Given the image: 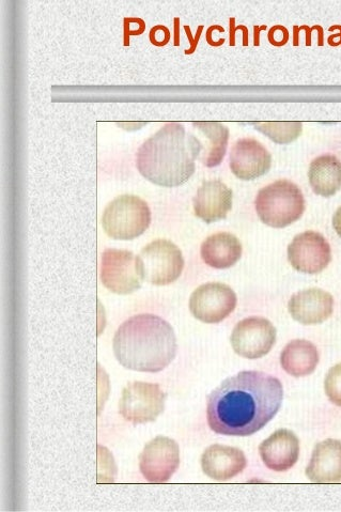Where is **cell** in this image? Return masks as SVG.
Returning a JSON list of instances; mask_svg holds the SVG:
<instances>
[{
  "label": "cell",
  "mask_w": 341,
  "mask_h": 512,
  "mask_svg": "<svg viewBox=\"0 0 341 512\" xmlns=\"http://www.w3.org/2000/svg\"><path fill=\"white\" fill-rule=\"evenodd\" d=\"M283 399L281 381L265 372L241 371L209 396L208 424L223 436H252L273 420Z\"/></svg>",
  "instance_id": "cell-1"
},
{
  "label": "cell",
  "mask_w": 341,
  "mask_h": 512,
  "mask_svg": "<svg viewBox=\"0 0 341 512\" xmlns=\"http://www.w3.org/2000/svg\"><path fill=\"white\" fill-rule=\"evenodd\" d=\"M201 150L203 145L196 136L186 132L181 123L170 122L138 149L136 166L153 184L176 188L194 175Z\"/></svg>",
  "instance_id": "cell-2"
},
{
  "label": "cell",
  "mask_w": 341,
  "mask_h": 512,
  "mask_svg": "<svg viewBox=\"0 0 341 512\" xmlns=\"http://www.w3.org/2000/svg\"><path fill=\"white\" fill-rule=\"evenodd\" d=\"M114 353L127 369L160 372L177 354V338L172 325L164 319L138 315L120 325L114 337Z\"/></svg>",
  "instance_id": "cell-3"
},
{
  "label": "cell",
  "mask_w": 341,
  "mask_h": 512,
  "mask_svg": "<svg viewBox=\"0 0 341 512\" xmlns=\"http://www.w3.org/2000/svg\"><path fill=\"white\" fill-rule=\"evenodd\" d=\"M255 206L262 223L273 228H285L301 219L305 199L297 184L278 180L258 192Z\"/></svg>",
  "instance_id": "cell-4"
},
{
  "label": "cell",
  "mask_w": 341,
  "mask_h": 512,
  "mask_svg": "<svg viewBox=\"0 0 341 512\" xmlns=\"http://www.w3.org/2000/svg\"><path fill=\"white\" fill-rule=\"evenodd\" d=\"M151 211L145 200L135 195H122L108 205L103 213L105 234L119 241H131L149 228Z\"/></svg>",
  "instance_id": "cell-5"
},
{
  "label": "cell",
  "mask_w": 341,
  "mask_h": 512,
  "mask_svg": "<svg viewBox=\"0 0 341 512\" xmlns=\"http://www.w3.org/2000/svg\"><path fill=\"white\" fill-rule=\"evenodd\" d=\"M145 281L155 286L173 284L182 274L184 258L179 247L165 239L155 240L138 255Z\"/></svg>",
  "instance_id": "cell-6"
},
{
  "label": "cell",
  "mask_w": 341,
  "mask_h": 512,
  "mask_svg": "<svg viewBox=\"0 0 341 512\" xmlns=\"http://www.w3.org/2000/svg\"><path fill=\"white\" fill-rule=\"evenodd\" d=\"M165 401L166 394L159 384L133 382L122 392L119 411L130 423L147 424L163 413Z\"/></svg>",
  "instance_id": "cell-7"
},
{
  "label": "cell",
  "mask_w": 341,
  "mask_h": 512,
  "mask_svg": "<svg viewBox=\"0 0 341 512\" xmlns=\"http://www.w3.org/2000/svg\"><path fill=\"white\" fill-rule=\"evenodd\" d=\"M101 281L108 290L123 296L137 291L144 281L138 256L107 248L102 254Z\"/></svg>",
  "instance_id": "cell-8"
},
{
  "label": "cell",
  "mask_w": 341,
  "mask_h": 512,
  "mask_svg": "<svg viewBox=\"0 0 341 512\" xmlns=\"http://www.w3.org/2000/svg\"><path fill=\"white\" fill-rule=\"evenodd\" d=\"M230 341L232 348L242 358L257 360L267 355L274 347L276 329L268 319L246 318L236 325Z\"/></svg>",
  "instance_id": "cell-9"
},
{
  "label": "cell",
  "mask_w": 341,
  "mask_h": 512,
  "mask_svg": "<svg viewBox=\"0 0 341 512\" xmlns=\"http://www.w3.org/2000/svg\"><path fill=\"white\" fill-rule=\"evenodd\" d=\"M237 306V294L229 286L221 283H208L198 287L190 299L193 316L205 323H220Z\"/></svg>",
  "instance_id": "cell-10"
},
{
  "label": "cell",
  "mask_w": 341,
  "mask_h": 512,
  "mask_svg": "<svg viewBox=\"0 0 341 512\" xmlns=\"http://www.w3.org/2000/svg\"><path fill=\"white\" fill-rule=\"evenodd\" d=\"M180 464L179 445L172 439L158 437L150 441L139 457V468L149 483H166Z\"/></svg>",
  "instance_id": "cell-11"
},
{
  "label": "cell",
  "mask_w": 341,
  "mask_h": 512,
  "mask_svg": "<svg viewBox=\"0 0 341 512\" xmlns=\"http://www.w3.org/2000/svg\"><path fill=\"white\" fill-rule=\"evenodd\" d=\"M288 259L293 269L304 274H318L331 262V246L318 232L305 231L289 244Z\"/></svg>",
  "instance_id": "cell-12"
},
{
  "label": "cell",
  "mask_w": 341,
  "mask_h": 512,
  "mask_svg": "<svg viewBox=\"0 0 341 512\" xmlns=\"http://www.w3.org/2000/svg\"><path fill=\"white\" fill-rule=\"evenodd\" d=\"M229 162L232 174L240 180L252 181L269 172L272 157L256 139L242 138L232 147Z\"/></svg>",
  "instance_id": "cell-13"
},
{
  "label": "cell",
  "mask_w": 341,
  "mask_h": 512,
  "mask_svg": "<svg viewBox=\"0 0 341 512\" xmlns=\"http://www.w3.org/2000/svg\"><path fill=\"white\" fill-rule=\"evenodd\" d=\"M288 308L294 320L304 325L319 324L332 316L334 299L329 292L312 288L293 294Z\"/></svg>",
  "instance_id": "cell-14"
},
{
  "label": "cell",
  "mask_w": 341,
  "mask_h": 512,
  "mask_svg": "<svg viewBox=\"0 0 341 512\" xmlns=\"http://www.w3.org/2000/svg\"><path fill=\"white\" fill-rule=\"evenodd\" d=\"M232 197V191L222 181H207L194 198V212L207 224L224 220L232 209Z\"/></svg>",
  "instance_id": "cell-15"
},
{
  "label": "cell",
  "mask_w": 341,
  "mask_h": 512,
  "mask_svg": "<svg viewBox=\"0 0 341 512\" xmlns=\"http://www.w3.org/2000/svg\"><path fill=\"white\" fill-rule=\"evenodd\" d=\"M259 453L267 468L275 472H286L297 463L300 455V442L296 434L281 429L263 441Z\"/></svg>",
  "instance_id": "cell-16"
},
{
  "label": "cell",
  "mask_w": 341,
  "mask_h": 512,
  "mask_svg": "<svg viewBox=\"0 0 341 512\" xmlns=\"http://www.w3.org/2000/svg\"><path fill=\"white\" fill-rule=\"evenodd\" d=\"M306 476L316 484L341 482V442L329 439L319 443L309 461Z\"/></svg>",
  "instance_id": "cell-17"
},
{
  "label": "cell",
  "mask_w": 341,
  "mask_h": 512,
  "mask_svg": "<svg viewBox=\"0 0 341 512\" xmlns=\"http://www.w3.org/2000/svg\"><path fill=\"white\" fill-rule=\"evenodd\" d=\"M247 460L236 447L215 444L206 449L201 457V467L207 476L215 480H228L246 468Z\"/></svg>",
  "instance_id": "cell-18"
},
{
  "label": "cell",
  "mask_w": 341,
  "mask_h": 512,
  "mask_svg": "<svg viewBox=\"0 0 341 512\" xmlns=\"http://www.w3.org/2000/svg\"><path fill=\"white\" fill-rule=\"evenodd\" d=\"M201 258L214 269L234 267L242 256V244L228 232H220L205 240L200 248Z\"/></svg>",
  "instance_id": "cell-19"
},
{
  "label": "cell",
  "mask_w": 341,
  "mask_h": 512,
  "mask_svg": "<svg viewBox=\"0 0 341 512\" xmlns=\"http://www.w3.org/2000/svg\"><path fill=\"white\" fill-rule=\"evenodd\" d=\"M319 363L316 346L308 340L296 339L284 348L281 364L290 376L301 378L313 374Z\"/></svg>",
  "instance_id": "cell-20"
},
{
  "label": "cell",
  "mask_w": 341,
  "mask_h": 512,
  "mask_svg": "<svg viewBox=\"0 0 341 512\" xmlns=\"http://www.w3.org/2000/svg\"><path fill=\"white\" fill-rule=\"evenodd\" d=\"M308 178L317 195L331 197L341 189V162L334 155H321L310 164Z\"/></svg>",
  "instance_id": "cell-21"
},
{
  "label": "cell",
  "mask_w": 341,
  "mask_h": 512,
  "mask_svg": "<svg viewBox=\"0 0 341 512\" xmlns=\"http://www.w3.org/2000/svg\"><path fill=\"white\" fill-rule=\"evenodd\" d=\"M193 127L203 133L210 142L204 164L209 167L219 166L227 151L229 130L220 122L200 121L194 122Z\"/></svg>",
  "instance_id": "cell-22"
},
{
  "label": "cell",
  "mask_w": 341,
  "mask_h": 512,
  "mask_svg": "<svg viewBox=\"0 0 341 512\" xmlns=\"http://www.w3.org/2000/svg\"><path fill=\"white\" fill-rule=\"evenodd\" d=\"M253 126L257 131L265 134L267 137L272 139V141L279 145H287L290 144L302 133V123L301 122H254Z\"/></svg>",
  "instance_id": "cell-23"
},
{
  "label": "cell",
  "mask_w": 341,
  "mask_h": 512,
  "mask_svg": "<svg viewBox=\"0 0 341 512\" xmlns=\"http://www.w3.org/2000/svg\"><path fill=\"white\" fill-rule=\"evenodd\" d=\"M324 389L331 402L341 407V363L332 367L328 372L324 381Z\"/></svg>",
  "instance_id": "cell-24"
},
{
  "label": "cell",
  "mask_w": 341,
  "mask_h": 512,
  "mask_svg": "<svg viewBox=\"0 0 341 512\" xmlns=\"http://www.w3.org/2000/svg\"><path fill=\"white\" fill-rule=\"evenodd\" d=\"M146 23L142 19H124V45L129 46L131 36H139L144 33Z\"/></svg>",
  "instance_id": "cell-25"
},
{
  "label": "cell",
  "mask_w": 341,
  "mask_h": 512,
  "mask_svg": "<svg viewBox=\"0 0 341 512\" xmlns=\"http://www.w3.org/2000/svg\"><path fill=\"white\" fill-rule=\"evenodd\" d=\"M150 41L157 46H164L170 40V31L162 25L155 26L150 31Z\"/></svg>",
  "instance_id": "cell-26"
},
{
  "label": "cell",
  "mask_w": 341,
  "mask_h": 512,
  "mask_svg": "<svg viewBox=\"0 0 341 512\" xmlns=\"http://www.w3.org/2000/svg\"><path fill=\"white\" fill-rule=\"evenodd\" d=\"M203 29H204V26H199V28L197 30L196 38H192L190 27L189 26H185L186 33H188V37H189L190 43H191V49L189 51H186L185 52L186 54L194 53V51L196 50V46L198 44L200 35H201V33H203Z\"/></svg>",
  "instance_id": "cell-27"
},
{
  "label": "cell",
  "mask_w": 341,
  "mask_h": 512,
  "mask_svg": "<svg viewBox=\"0 0 341 512\" xmlns=\"http://www.w3.org/2000/svg\"><path fill=\"white\" fill-rule=\"evenodd\" d=\"M333 225L337 234L341 237V207L336 211L333 219Z\"/></svg>",
  "instance_id": "cell-28"
},
{
  "label": "cell",
  "mask_w": 341,
  "mask_h": 512,
  "mask_svg": "<svg viewBox=\"0 0 341 512\" xmlns=\"http://www.w3.org/2000/svg\"><path fill=\"white\" fill-rule=\"evenodd\" d=\"M179 19H175V31H176V39H175V45H179V35H178V23Z\"/></svg>",
  "instance_id": "cell-29"
}]
</instances>
